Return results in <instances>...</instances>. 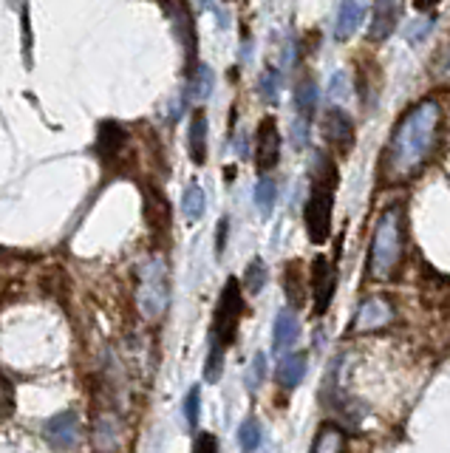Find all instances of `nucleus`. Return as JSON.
Returning a JSON list of instances; mask_svg holds the SVG:
<instances>
[{"instance_id":"nucleus-35","label":"nucleus","mask_w":450,"mask_h":453,"mask_svg":"<svg viewBox=\"0 0 450 453\" xmlns=\"http://www.w3.org/2000/svg\"><path fill=\"white\" fill-rule=\"evenodd\" d=\"M445 71H450V51H447V65H445Z\"/></svg>"},{"instance_id":"nucleus-24","label":"nucleus","mask_w":450,"mask_h":453,"mask_svg":"<svg viewBox=\"0 0 450 453\" xmlns=\"http://www.w3.org/2000/svg\"><path fill=\"white\" fill-rule=\"evenodd\" d=\"M238 445H241V450H247V453L258 450V445H261V422L256 417H247L241 422V428H238Z\"/></svg>"},{"instance_id":"nucleus-16","label":"nucleus","mask_w":450,"mask_h":453,"mask_svg":"<svg viewBox=\"0 0 450 453\" xmlns=\"http://www.w3.org/2000/svg\"><path fill=\"white\" fill-rule=\"evenodd\" d=\"M317 99H320V91H317V82L312 74H303L294 85V108H298V117L312 122L315 117V108H317Z\"/></svg>"},{"instance_id":"nucleus-28","label":"nucleus","mask_w":450,"mask_h":453,"mask_svg":"<svg viewBox=\"0 0 450 453\" xmlns=\"http://www.w3.org/2000/svg\"><path fill=\"white\" fill-rule=\"evenodd\" d=\"M199 414H202V388L193 386L187 391V400H185V417H187L190 428H195V425H199Z\"/></svg>"},{"instance_id":"nucleus-2","label":"nucleus","mask_w":450,"mask_h":453,"mask_svg":"<svg viewBox=\"0 0 450 453\" xmlns=\"http://www.w3.org/2000/svg\"><path fill=\"white\" fill-rule=\"evenodd\" d=\"M244 315V295H241V283L230 278L224 283L216 315H213V329H210V354H207V368L204 377L210 382H216L221 377V365H224V351L235 343L238 334V323Z\"/></svg>"},{"instance_id":"nucleus-30","label":"nucleus","mask_w":450,"mask_h":453,"mask_svg":"<svg viewBox=\"0 0 450 453\" xmlns=\"http://www.w3.org/2000/svg\"><path fill=\"white\" fill-rule=\"evenodd\" d=\"M193 453H218V439H216V434L202 431L199 436H195V442H193Z\"/></svg>"},{"instance_id":"nucleus-32","label":"nucleus","mask_w":450,"mask_h":453,"mask_svg":"<svg viewBox=\"0 0 450 453\" xmlns=\"http://www.w3.org/2000/svg\"><path fill=\"white\" fill-rule=\"evenodd\" d=\"M227 226H230V221H227V219H221V224H218V235H216V241H218V244H216V252H218V255L224 252V241H227Z\"/></svg>"},{"instance_id":"nucleus-11","label":"nucleus","mask_w":450,"mask_h":453,"mask_svg":"<svg viewBox=\"0 0 450 453\" xmlns=\"http://www.w3.org/2000/svg\"><path fill=\"white\" fill-rule=\"evenodd\" d=\"M43 431H46V439L51 442V448H57V450L74 448L77 439H80V417H77V411H63V414L51 417L46 422Z\"/></svg>"},{"instance_id":"nucleus-29","label":"nucleus","mask_w":450,"mask_h":453,"mask_svg":"<svg viewBox=\"0 0 450 453\" xmlns=\"http://www.w3.org/2000/svg\"><path fill=\"white\" fill-rule=\"evenodd\" d=\"M263 374H266V357H263V354H256V360H252L249 374H247V386H249V391H258V386L263 382Z\"/></svg>"},{"instance_id":"nucleus-17","label":"nucleus","mask_w":450,"mask_h":453,"mask_svg":"<svg viewBox=\"0 0 450 453\" xmlns=\"http://www.w3.org/2000/svg\"><path fill=\"white\" fill-rule=\"evenodd\" d=\"M187 145H190V159L195 165L207 162V113L199 108L190 119V131H187Z\"/></svg>"},{"instance_id":"nucleus-6","label":"nucleus","mask_w":450,"mask_h":453,"mask_svg":"<svg viewBox=\"0 0 450 453\" xmlns=\"http://www.w3.org/2000/svg\"><path fill=\"white\" fill-rule=\"evenodd\" d=\"M323 139L337 156H348L357 145V131H355V119L348 117L343 108L332 105L323 113Z\"/></svg>"},{"instance_id":"nucleus-7","label":"nucleus","mask_w":450,"mask_h":453,"mask_svg":"<svg viewBox=\"0 0 450 453\" xmlns=\"http://www.w3.org/2000/svg\"><path fill=\"white\" fill-rule=\"evenodd\" d=\"M393 320V306L385 301V297H369V301H362L357 315H355V323L348 326V334H369V332H379L391 326Z\"/></svg>"},{"instance_id":"nucleus-22","label":"nucleus","mask_w":450,"mask_h":453,"mask_svg":"<svg viewBox=\"0 0 450 453\" xmlns=\"http://www.w3.org/2000/svg\"><path fill=\"white\" fill-rule=\"evenodd\" d=\"M275 198H278V184L270 176H261L256 184V207L261 210V216H272Z\"/></svg>"},{"instance_id":"nucleus-5","label":"nucleus","mask_w":450,"mask_h":453,"mask_svg":"<svg viewBox=\"0 0 450 453\" xmlns=\"http://www.w3.org/2000/svg\"><path fill=\"white\" fill-rule=\"evenodd\" d=\"M167 301H171V275H167L164 258H148L139 266V289H136V303L142 309V315L156 320L164 315Z\"/></svg>"},{"instance_id":"nucleus-10","label":"nucleus","mask_w":450,"mask_h":453,"mask_svg":"<svg viewBox=\"0 0 450 453\" xmlns=\"http://www.w3.org/2000/svg\"><path fill=\"white\" fill-rule=\"evenodd\" d=\"M402 0H374V14L369 26V40L371 42H385L393 32H397L400 18H402Z\"/></svg>"},{"instance_id":"nucleus-25","label":"nucleus","mask_w":450,"mask_h":453,"mask_svg":"<svg viewBox=\"0 0 450 453\" xmlns=\"http://www.w3.org/2000/svg\"><path fill=\"white\" fill-rule=\"evenodd\" d=\"M244 287L247 292L258 295L263 287H266V264L261 258H252L249 266H247V275H244Z\"/></svg>"},{"instance_id":"nucleus-9","label":"nucleus","mask_w":450,"mask_h":453,"mask_svg":"<svg viewBox=\"0 0 450 453\" xmlns=\"http://www.w3.org/2000/svg\"><path fill=\"white\" fill-rule=\"evenodd\" d=\"M337 289V269L326 258L317 255L312 261V295H315V315H326V309L332 306V297Z\"/></svg>"},{"instance_id":"nucleus-18","label":"nucleus","mask_w":450,"mask_h":453,"mask_svg":"<svg viewBox=\"0 0 450 453\" xmlns=\"http://www.w3.org/2000/svg\"><path fill=\"white\" fill-rule=\"evenodd\" d=\"M306 287H309V280L303 275V264L301 261H289L284 266V292L292 301V306H303L306 303Z\"/></svg>"},{"instance_id":"nucleus-12","label":"nucleus","mask_w":450,"mask_h":453,"mask_svg":"<svg viewBox=\"0 0 450 453\" xmlns=\"http://www.w3.org/2000/svg\"><path fill=\"white\" fill-rule=\"evenodd\" d=\"M128 142V131L119 122H103L100 131H96V156L103 159V165H111L119 159V150Z\"/></svg>"},{"instance_id":"nucleus-33","label":"nucleus","mask_w":450,"mask_h":453,"mask_svg":"<svg viewBox=\"0 0 450 453\" xmlns=\"http://www.w3.org/2000/svg\"><path fill=\"white\" fill-rule=\"evenodd\" d=\"M439 0H414V6L419 9V12H428V9H433Z\"/></svg>"},{"instance_id":"nucleus-14","label":"nucleus","mask_w":450,"mask_h":453,"mask_svg":"<svg viewBox=\"0 0 450 453\" xmlns=\"http://www.w3.org/2000/svg\"><path fill=\"white\" fill-rule=\"evenodd\" d=\"M145 193V219H148V226L153 233H162L171 226V204H167V198H162V193L156 188H150L145 184L142 188Z\"/></svg>"},{"instance_id":"nucleus-13","label":"nucleus","mask_w":450,"mask_h":453,"mask_svg":"<svg viewBox=\"0 0 450 453\" xmlns=\"http://www.w3.org/2000/svg\"><path fill=\"white\" fill-rule=\"evenodd\" d=\"M362 20H365V0H343L334 20V40L346 42L348 37H355Z\"/></svg>"},{"instance_id":"nucleus-8","label":"nucleus","mask_w":450,"mask_h":453,"mask_svg":"<svg viewBox=\"0 0 450 453\" xmlns=\"http://www.w3.org/2000/svg\"><path fill=\"white\" fill-rule=\"evenodd\" d=\"M280 162V131L275 117H263L258 122V134H256V167L261 173H270L272 167Z\"/></svg>"},{"instance_id":"nucleus-27","label":"nucleus","mask_w":450,"mask_h":453,"mask_svg":"<svg viewBox=\"0 0 450 453\" xmlns=\"http://www.w3.org/2000/svg\"><path fill=\"white\" fill-rule=\"evenodd\" d=\"M11 411H15V388L0 374V422H6L11 417Z\"/></svg>"},{"instance_id":"nucleus-1","label":"nucleus","mask_w":450,"mask_h":453,"mask_svg":"<svg viewBox=\"0 0 450 453\" xmlns=\"http://www.w3.org/2000/svg\"><path fill=\"white\" fill-rule=\"evenodd\" d=\"M442 125V108L436 99H422L393 125L391 142L385 148V170L393 179H411L436 150Z\"/></svg>"},{"instance_id":"nucleus-3","label":"nucleus","mask_w":450,"mask_h":453,"mask_svg":"<svg viewBox=\"0 0 450 453\" xmlns=\"http://www.w3.org/2000/svg\"><path fill=\"white\" fill-rule=\"evenodd\" d=\"M334 190H337V165L326 153H317L315 159V176L312 190H309V202L303 210L306 233L312 244H326L332 235V212H334Z\"/></svg>"},{"instance_id":"nucleus-26","label":"nucleus","mask_w":450,"mask_h":453,"mask_svg":"<svg viewBox=\"0 0 450 453\" xmlns=\"http://www.w3.org/2000/svg\"><path fill=\"white\" fill-rule=\"evenodd\" d=\"M278 91H280V74L275 68H266L261 74V80H258V94L266 99V103H275Z\"/></svg>"},{"instance_id":"nucleus-21","label":"nucleus","mask_w":450,"mask_h":453,"mask_svg":"<svg viewBox=\"0 0 450 453\" xmlns=\"http://www.w3.org/2000/svg\"><path fill=\"white\" fill-rule=\"evenodd\" d=\"M204 207H207V196L199 184H190L185 190V198H181V212L187 216V221H199L204 216Z\"/></svg>"},{"instance_id":"nucleus-19","label":"nucleus","mask_w":450,"mask_h":453,"mask_svg":"<svg viewBox=\"0 0 450 453\" xmlns=\"http://www.w3.org/2000/svg\"><path fill=\"white\" fill-rule=\"evenodd\" d=\"M306 354L303 351H298V354H286L284 360H280V365H278V382L284 388H298L301 386V380H303V374H306Z\"/></svg>"},{"instance_id":"nucleus-15","label":"nucleus","mask_w":450,"mask_h":453,"mask_svg":"<svg viewBox=\"0 0 450 453\" xmlns=\"http://www.w3.org/2000/svg\"><path fill=\"white\" fill-rule=\"evenodd\" d=\"M298 334H301V323L298 315L292 309H280L278 318H275V332H272V346L275 351H286L298 343Z\"/></svg>"},{"instance_id":"nucleus-31","label":"nucleus","mask_w":450,"mask_h":453,"mask_svg":"<svg viewBox=\"0 0 450 453\" xmlns=\"http://www.w3.org/2000/svg\"><path fill=\"white\" fill-rule=\"evenodd\" d=\"M292 142H294V148H306V145H309V119H303V117L294 119Z\"/></svg>"},{"instance_id":"nucleus-34","label":"nucleus","mask_w":450,"mask_h":453,"mask_svg":"<svg viewBox=\"0 0 450 453\" xmlns=\"http://www.w3.org/2000/svg\"><path fill=\"white\" fill-rule=\"evenodd\" d=\"M343 80H346L343 74H337V77H334V96H340V94L346 91V88H343ZM329 94H332V88H329Z\"/></svg>"},{"instance_id":"nucleus-4","label":"nucleus","mask_w":450,"mask_h":453,"mask_svg":"<svg viewBox=\"0 0 450 453\" xmlns=\"http://www.w3.org/2000/svg\"><path fill=\"white\" fill-rule=\"evenodd\" d=\"M405 250V216L400 204H391L379 216L374 235H371V252H369V275L377 280H385L400 266Z\"/></svg>"},{"instance_id":"nucleus-20","label":"nucleus","mask_w":450,"mask_h":453,"mask_svg":"<svg viewBox=\"0 0 450 453\" xmlns=\"http://www.w3.org/2000/svg\"><path fill=\"white\" fill-rule=\"evenodd\" d=\"M343 448H346V434L340 425H332V422L320 425L312 453H343Z\"/></svg>"},{"instance_id":"nucleus-23","label":"nucleus","mask_w":450,"mask_h":453,"mask_svg":"<svg viewBox=\"0 0 450 453\" xmlns=\"http://www.w3.org/2000/svg\"><path fill=\"white\" fill-rule=\"evenodd\" d=\"M210 91H213V71H210L207 65H195L193 71V80H190V99L193 103H202V99L210 96Z\"/></svg>"}]
</instances>
